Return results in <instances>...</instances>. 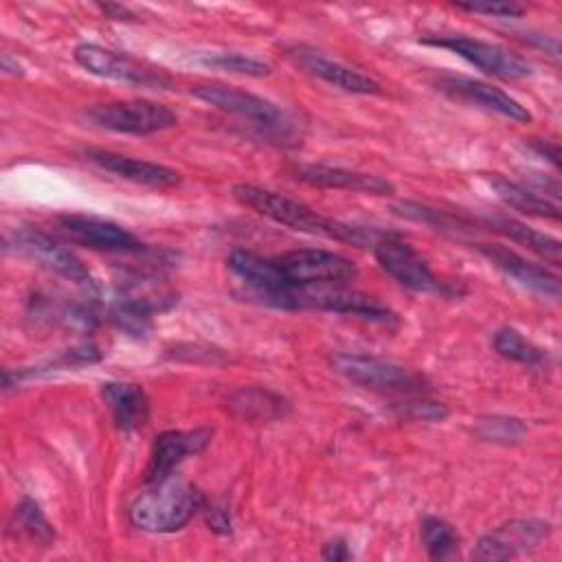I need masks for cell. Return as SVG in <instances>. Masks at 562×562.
I'll return each mask as SVG.
<instances>
[{
	"label": "cell",
	"mask_w": 562,
	"mask_h": 562,
	"mask_svg": "<svg viewBox=\"0 0 562 562\" xmlns=\"http://www.w3.org/2000/svg\"><path fill=\"white\" fill-rule=\"evenodd\" d=\"M476 250L520 285L547 299H553V301L560 299V279L553 272H549L544 266H538L501 244H476Z\"/></svg>",
	"instance_id": "ac0fdd59"
},
{
	"label": "cell",
	"mask_w": 562,
	"mask_h": 562,
	"mask_svg": "<svg viewBox=\"0 0 562 562\" xmlns=\"http://www.w3.org/2000/svg\"><path fill=\"white\" fill-rule=\"evenodd\" d=\"M88 119L108 132L134 134V136L156 134L178 123L176 112H171L162 103L147 101V99L99 103L88 112Z\"/></svg>",
	"instance_id": "52a82bcc"
},
{
	"label": "cell",
	"mask_w": 562,
	"mask_h": 562,
	"mask_svg": "<svg viewBox=\"0 0 562 562\" xmlns=\"http://www.w3.org/2000/svg\"><path fill=\"white\" fill-rule=\"evenodd\" d=\"M290 173L294 180L316 189H338V191H353V193H367V195L395 193V184L389 182L386 178L356 171V169H345V167H331L321 162H299V165H292Z\"/></svg>",
	"instance_id": "4fadbf2b"
},
{
	"label": "cell",
	"mask_w": 562,
	"mask_h": 562,
	"mask_svg": "<svg viewBox=\"0 0 562 562\" xmlns=\"http://www.w3.org/2000/svg\"><path fill=\"white\" fill-rule=\"evenodd\" d=\"M373 255L380 263V268L393 277L400 285L413 290V292H426V294H441V296H452L457 290L439 279L428 261L411 246L406 244L400 235L386 233L373 244ZM459 294V292H457Z\"/></svg>",
	"instance_id": "277c9868"
},
{
	"label": "cell",
	"mask_w": 562,
	"mask_h": 562,
	"mask_svg": "<svg viewBox=\"0 0 562 562\" xmlns=\"http://www.w3.org/2000/svg\"><path fill=\"white\" fill-rule=\"evenodd\" d=\"M228 408L252 422H270L279 419L288 413L290 404L279 395L268 389H239L228 397Z\"/></svg>",
	"instance_id": "603a6c76"
},
{
	"label": "cell",
	"mask_w": 562,
	"mask_h": 562,
	"mask_svg": "<svg viewBox=\"0 0 562 562\" xmlns=\"http://www.w3.org/2000/svg\"><path fill=\"white\" fill-rule=\"evenodd\" d=\"M288 57L301 66L305 72L323 79L325 83L351 92V94H375L380 92V83L371 79L369 75L353 70L340 61L323 57L318 50L305 48V46H294L288 50Z\"/></svg>",
	"instance_id": "e0dca14e"
},
{
	"label": "cell",
	"mask_w": 562,
	"mask_h": 562,
	"mask_svg": "<svg viewBox=\"0 0 562 562\" xmlns=\"http://www.w3.org/2000/svg\"><path fill=\"white\" fill-rule=\"evenodd\" d=\"M529 149H533L538 156L547 158L553 167L560 165V147L555 140H549V138H529L527 140Z\"/></svg>",
	"instance_id": "4dcf8cb0"
},
{
	"label": "cell",
	"mask_w": 562,
	"mask_h": 562,
	"mask_svg": "<svg viewBox=\"0 0 562 562\" xmlns=\"http://www.w3.org/2000/svg\"><path fill=\"white\" fill-rule=\"evenodd\" d=\"M422 42L428 46L448 48L450 53L459 55L461 59L476 66L485 75H492L498 79L516 81V79L531 77V72H533L531 66L522 57L509 53L507 48H503L498 44H490V42H483L476 37L443 35V37H424Z\"/></svg>",
	"instance_id": "9c48e42d"
},
{
	"label": "cell",
	"mask_w": 562,
	"mask_h": 562,
	"mask_svg": "<svg viewBox=\"0 0 562 562\" xmlns=\"http://www.w3.org/2000/svg\"><path fill=\"white\" fill-rule=\"evenodd\" d=\"M487 184L494 189L498 200H503L507 206L536 215V217H549V220H560V204L555 200H549L531 189H527L520 182H514L501 173H485Z\"/></svg>",
	"instance_id": "7402d4cb"
},
{
	"label": "cell",
	"mask_w": 562,
	"mask_h": 562,
	"mask_svg": "<svg viewBox=\"0 0 562 562\" xmlns=\"http://www.w3.org/2000/svg\"><path fill=\"white\" fill-rule=\"evenodd\" d=\"M206 522H209V527H211L213 531H217V533H228V531H231V516H228V512H226L224 507L211 505V507L206 509Z\"/></svg>",
	"instance_id": "d6a6232c"
},
{
	"label": "cell",
	"mask_w": 562,
	"mask_h": 562,
	"mask_svg": "<svg viewBox=\"0 0 562 562\" xmlns=\"http://www.w3.org/2000/svg\"><path fill=\"white\" fill-rule=\"evenodd\" d=\"M75 61L103 79H114V81H123V83H134V86H143V88H167L171 86V77L156 66H149L145 61L134 59L127 53H119V50H110L103 48L99 44L92 42H83L75 48Z\"/></svg>",
	"instance_id": "ba28073f"
},
{
	"label": "cell",
	"mask_w": 562,
	"mask_h": 562,
	"mask_svg": "<svg viewBox=\"0 0 562 562\" xmlns=\"http://www.w3.org/2000/svg\"><path fill=\"white\" fill-rule=\"evenodd\" d=\"M274 259L283 279L292 288L336 285L351 281L358 274V268L351 259L323 248H296Z\"/></svg>",
	"instance_id": "8992f818"
},
{
	"label": "cell",
	"mask_w": 562,
	"mask_h": 562,
	"mask_svg": "<svg viewBox=\"0 0 562 562\" xmlns=\"http://www.w3.org/2000/svg\"><path fill=\"white\" fill-rule=\"evenodd\" d=\"M422 542L432 560H448L459 551V533L450 522L437 516L422 520Z\"/></svg>",
	"instance_id": "d4e9b609"
},
{
	"label": "cell",
	"mask_w": 562,
	"mask_h": 562,
	"mask_svg": "<svg viewBox=\"0 0 562 562\" xmlns=\"http://www.w3.org/2000/svg\"><path fill=\"white\" fill-rule=\"evenodd\" d=\"M11 246L18 252L33 259L35 263H40L42 268L86 288L88 292H97V283H94L90 270L81 263V259H77L68 248L59 246L46 233L33 231V228H22L13 235V239H7V248H11Z\"/></svg>",
	"instance_id": "30bf717a"
},
{
	"label": "cell",
	"mask_w": 562,
	"mask_h": 562,
	"mask_svg": "<svg viewBox=\"0 0 562 562\" xmlns=\"http://www.w3.org/2000/svg\"><path fill=\"white\" fill-rule=\"evenodd\" d=\"M61 233H66L77 244H83L94 250L105 252H143L147 246L127 228L116 222L83 215V213H64L57 217Z\"/></svg>",
	"instance_id": "7c38bea8"
},
{
	"label": "cell",
	"mask_w": 562,
	"mask_h": 562,
	"mask_svg": "<svg viewBox=\"0 0 562 562\" xmlns=\"http://www.w3.org/2000/svg\"><path fill=\"white\" fill-rule=\"evenodd\" d=\"M485 226L503 237H509L512 241L529 248L531 252H536L538 257L547 259L549 263L553 266H560L562 261V244L560 239L547 235V233H540L531 226H527L525 222H518L514 217H507V215H487L483 217Z\"/></svg>",
	"instance_id": "44dd1931"
},
{
	"label": "cell",
	"mask_w": 562,
	"mask_h": 562,
	"mask_svg": "<svg viewBox=\"0 0 562 562\" xmlns=\"http://www.w3.org/2000/svg\"><path fill=\"white\" fill-rule=\"evenodd\" d=\"M321 555H323V560H329V562H342V560H351L353 558L347 540H342V538H334V540L325 542Z\"/></svg>",
	"instance_id": "1f68e13d"
},
{
	"label": "cell",
	"mask_w": 562,
	"mask_h": 562,
	"mask_svg": "<svg viewBox=\"0 0 562 562\" xmlns=\"http://www.w3.org/2000/svg\"><path fill=\"white\" fill-rule=\"evenodd\" d=\"M99 9H101L108 18H112V20H132V18H134L132 11H130L127 7H123V4H99Z\"/></svg>",
	"instance_id": "836d02e7"
},
{
	"label": "cell",
	"mask_w": 562,
	"mask_h": 562,
	"mask_svg": "<svg viewBox=\"0 0 562 562\" xmlns=\"http://www.w3.org/2000/svg\"><path fill=\"white\" fill-rule=\"evenodd\" d=\"M492 345L498 356L520 362V364H540L544 360V351L512 327H501L494 334Z\"/></svg>",
	"instance_id": "484cf974"
},
{
	"label": "cell",
	"mask_w": 562,
	"mask_h": 562,
	"mask_svg": "<svg viewBox=\"0 0 562 562\" xmlns=\"http://www.w3.org/2000/svg\"><path fill=\"white\" fill-rule=\"evenodd\" d=\"M457 9L470 11V13H485V15H498V18H518L525 13V7L518 2H490V0H479V2H454Z\"/></svg>",
	"instance_id": "f1b7e54d"
},
{
	"label": "cell",
	"mask_w": 562,
	"mask_h": 562,
	"mask_svg": "<svg viewBox=\"0 0 562 562\" xmlns=\"http://www.w3.org/2000/svg\"><path fill=\"white\" fill-rule=\"evenodd\" d=\"M551 525L540 518H514L485 533L472 549L474 560H509L540 547Z\"/></svg>",
	"instance_id": "8fae6325"
},
{
	"label": "cell",
	"mask_w": 562,
	"mask_h": 562,
	"mask_svg": "<svg viewBox=\"0 0 562 562\" xmlns=\"http://www.w3.org/2000/svg\"><path fill=\"white\" fill-rule=\"evenodd\" d=\"M402 415L411 417V419H422V422H439L448 415L446 404L441 402H432V400H411L402 406Z\"/></svg>",
	"instance_id": "f546056e"
},
{
	"label": "cell",
	"mask_w": 562,
	"mask_h": 562,
	"mask_svg": "<svg viewBox=\"0 0 562 562\" xmlns=\"http://www.w3.org/2000/svg\"><path fill=\"white\" fill-rule=\"evenodd\" d=\"M103 400L112 411L116 426L125 432L140 428L149 417V400L140 384L132 382H105Z\"/></svg>",
	"instance_id": "ffe728a7"
},
{
	"label": "cell",
	"mask_w": 562,
	"mask_h": 562,
	"mask_svg": "<svg viewBox=\"0 0 562 562\" xmlns=\"http://www.w3.org/2000/svg\"><path fill=\"white\" fill-rule=\"evenodd\" d=\"M11 527L15 531V536H24L26 540L40 544V547H48L55 542L57 533L53 529V525L46 520V516L42 514L40 505L33 498H22L20 505L13 512L11 518Z\"/></svg>",
	"instance_id": "cb8c5ba5"
},
{
	"label": "cell",
	"mask_w": 562,
	"mask_h": 562,
	"mask_svg": "<svg viewBox=\"0 0 562 562\" xmlns=\"http://www.w3.org/2000/svg\"><path fill=\"white\" fill-rule=\"evenodd\" d=\"M307 307L327 310L336 314H353L375 323H389L395 318V314L386 305H382L378 299L364 292L329 288V285L301 288V310H307Z\"/></svg>",
	"instance_id": "9a60e30c"
},
{
	"label": "cell",
	"mask_w": 562,
	"mask_h": 562,
	"mask_svg": "<svg viewBox=\"0 0 562 562\" xmlns=\"http://www.w3.org/2000/svg\"><path fill=\"white\" fill-rule=\"evenodd\" d=\"M191 94L217 110H224L244 121H250L266 136L288 140V138H296L299 134V123L285 108H279L277 103L263 97H257L252 92H246L233 86H222V83H206V86L193 88Z\"/></svg>",
	"instance_id": "3957f363"
},
{
	"label": "cell",
	"mask_w": 562,
	"mask_h": 562,
	"mask_svg": "<svg viewBox=\"0 0 562 562\" xmlns=\"http://www.w3.org/2000/svg\"><path fill=\"white\" fill-rule=\"evenodd\" d=\"M86 156L90 162L99 165L101 169H105L123 180H130L134 184H143V187H151V189H169L180 182V173L176 169L158 165V162L123 156V154L108 151V149H88Z\"/></svg>",
	"instance_id": "d6986e66"
},
{
	"label": "cell",
	"mask_w": 562,
	"mask_h": 562,
	"mask_svg": "<svg viewBox=\"0 0 562 562\" xmlns=\"http://www.w3.org/2000/svg\"><path fill=\"white\" fill-rule=\"evenodd\" d=\"M525 432V426L520 424V419L514 417H492V419H483L479 426V435L487 441H501V443H509V441H518Z\"/></svg>",
	"instance_id": "83f0119b"
},
{
	"label": "cell",
	"mask_w": 562,
	"mask_h": 562,
	"mask_svg": "<svg viewBox=\"0 0 562 562\" xmlns=\"http://www.w3.org/2000/svg\"><path fill=\"white\" fill-rule=\"evenodd\" d=\"M233 198L239 204L252 209L255 213H259L281 226H288V228L301 231V233H310V235H318V237H327V239H336V241H345V244H353V246H367V244L373 246L380 237L386 235L375 228L351 226V224L325 217L299 200H292L283 193H277V191H270V189H263V187H257L250 182L235 184Z\"/></svg>",
	"instance_id": "6da1fadb"
},
{
	"label": "cell",
	"mask_w": 562,
	"mask_h": 562,
	"mask_svg": "<svg viewBox=\"0 0 562 562\" xmlns=\"http://www.w3.org/2000/svg\"><path fill=\"white\" fill-rule=\"evenodd\" d=\"M437 88L459 101L465 103H474L487 112H496L509 121L516 123H531V112L516 101L514 97H509L507 92H503L501 88H494L485 81L479 79H470V77H441L437 79Z\"/></svg>",
	"instance_id": "5bb4252c"
},
{
	"label": "cell",
	"mask_w": 562,
	"mask_h": 562,
	"mask_svg": "<svg viewBox=\"0 0 562 562\" xmlns=\"http://www.w3.org/2000/svg\"><path fill=\"white\" fill-rule=\"evenodd\" d=\"M200 61L211 68H220L226 72L235 75H246V77H266L270 75V66L257 57L241 55V53H209L202 55Z\"/></svg>",
	"instance_id": "4316f807"
},
{
	"label": "cell",
	"mask_w": 562,
	"mask_h": 562,
	"mask_svg": "<svg viewBox=\"0 0 562 562\" xmlns=\"http://www.w3.org/2000/svg\"><path fill=\"white\" fill-rule=\"evenodd\" d=\"M331 367L347 380L373 391L411 395L426 389V378L422 373L375 356L336 353L331 358Z\"/></svg>",
	"instance_id": "5b68a950"
},
{
	"label": "cell",
	"mask_w": 562,
	"mask_h": 562,
	"mask_svg": "<svg viewBox=\"0 0 562 562\" xmlns=\"http://www.w3.org/2000/svg\"><path fill=\"white\" fill-rule=\"evenodd\" d=\"M200 492L178 479L154 483L147 492L138 494L130 509V522L149 533H173L182 529L200 509Z\"/></svg>",
	"instance_id": "7a4b0ae2"
},
{
	"label": "cell",
	"mask_w": 562,
	"mask_h": 562,
	"mask_svg": "<svg viewBox=\"0 0 562 562\" xmlns=\"http://www.w3.org/2000/svg\"><path fill=\"white\" fill-rule=\"evenodd\" d=\"M213 437L211 428L195 430H165L156 437L149 463L145 470V483L154 485L171 476L173 468L187 457L202 452Z\"/></svg>",
	"instance_id": "2e32d148"
}]
</instances>
